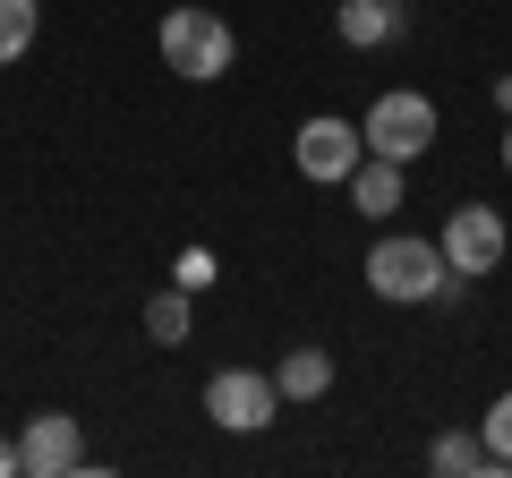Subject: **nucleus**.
Segmentation results:
<instances>
[{"label": "nucleus", "instance_id": "nucleus-5", "mask_svg": "<svg viewBox=\"0 0 512 478\" xmlns=\"http://www.w3.org/2000/svg\"><path fill=\"white\" fill-rule=\"evenodd\" d=\"M291 163H299V180H316V188H342L350 171L367 163V137H359V120H333V111L299 120V137H291Z\"/></svg>", "mask_w": 512, "mask_h": 478}, {"label": "nucleus", "instance_id": "nucleus-12", "mask_svg": "<svg viewBox=\"0 0 512 478\" xmlns=\"http://www.w3.org/2000/svg\"><path fill=\"white\" fill-rule=\"evenodd\" d=\"M427 470H444V478L495 470V461H487V436H436V444H427Z\"/></svg>", "mask_w": 512, "mask_h": 478}, {"label": "nucleus", "instance_id": "nucleus-16", "mask_svg": "<svg viewBox=\"0 0 512 478\" xmlns=\"http://www.w3.org/2000/svg\"><path fill=\"white\" fill-rule=\"evenodd\" d=\"M9 470H18V444H9V436H0V478H9Z\"/></svg>", "mask_w": 512, "mask_h": 478}, {"label": "nucleus", "instance_id": "nucleus-15", "mask_svg": "<svg viewBox=\"0 0 512 478\" xmlns=\"http://www.w3.org/2000/svg\"><path fill=\"white\" fill-rule=\"evenodd\" d=\"M171 282H180V291H205V282H214V257H205V248H188V257L171 265Z\"/></svg>", "mask_w": 512, "mask_h": 478}, {"label": "nucleus", "instance_id": "nucleus-1", "mask_svg": "<svg viewBox=\"0 0 512 478\" xmlns=\"http://www.w3.org/2000/svg\"><path fill=\"white\" fill-rule=\"evenodd\" d=\"M154 52H163L171 77H188V86H214V77H231L239 60V35L222 9H163V26H154Z\"/></svg>", "mask_w": 512, "mask_h": 478}, {"label": "nucleus", "instance_id": "nucleus-8", "mask_svg": "<svg viewBox=\"0 0 512 478\" xmlns=\"http://www.w3.org/2000/svg\"><path fill=\"white\" fill-rule=\"evenodd\" d=\"M342 188H350V205H359V214H376V222L402 214V163H384V154H367Z\"/></svg>", "mask_w": 512, "mask_h": 478}, {"label": "nucleus", "instance_id": "nucleus-6", "mask_svg": "<svg viewBox=\"0 0 512 478\" xmlns=\"http://www.w3.org/2000/svg\"><path fill=\"white\" fill-rule=\"evenodd\" d=\"M436 248H444V265H453L461 282H478V274H495V265H504L512 231H504V214H495V205H453V222L436 231Z\"/></svg>", "mask_w": 512, "mask_h": 478}, {"label": "nucleus", "instance_id": "nucleus-4", "mask_svg": "<svg viewBox=\"0 0 512 478\" xmlns=\"http://www.w3.org/2000/svg\"><path fill=\"white\" fill-rule=\"evenodd\" d=\"M274 410H282L274 376H256V368H214L205 376V419H214L222 436H265Z\"/></svg>", "mask_w": 512, "mask_h": 478}, {"label": "nucleus", "instance_id": "nucleus-3", "mask_svg": "<svg viewBox=\"0 0 512 478\" xmlns=\"http://www.w3.org/2000/svg\"><path fill=\"white\" fill-rule=\"evenodd\" d=\"M359 137H367V154H384V163H419L427 146H436V103H427V94H376V103H367V120H359Z\"/></svg>", "mask_w": 512, "mask_h": 478}, {"label": "nucleus", "instance_id": "nucleus-17", "mask_svg": "<svg viewBox=\"0 0 512 478\" xmlns=\"http://www.w3.org/2000/svg\"><path fill=\"white\" fill-rule=\"evenodd\" d=\"M495 103H504V120H512V77H495Z\"/></svg>", "mask_w": 512, "mask_h": 478}, {"label": "nucleus", "instance_id": "nucleus-14", "mask_svg": "<svg viewBox=\"0 0 512 478\" xmlns=\"http://www.w3.org/2000/svg\"><path fill=\"white\" fill-rule=\"evenodd\" d=\"M478 436H487V461H495V470H512V393H495V402H487Z\"/></svg>", "mask_w": 512, "mask_h": 478}, {"label": "nucleus", "instance_id": "nucleus-13", "mask_svg": "<svg viewBox=\"0 0 512 478\" xmlns=\"http://www.w3.org/2000/svg\"><path fill=\"white\" fill-rule=\"evenodd\" d=\"M35 26H43V9H35V0H0V69L35 52Z\"/></svg>", "mask_w": 512, "mask_h": 478}, {"label": "nucleus", "instance_id": "nucleus-7", "mask_svg": "<svg viewBox=\"0 0 512 478\" xmlns=\"http://www.w3.org/2000/svg\"><path fill=\"white\" fill-rule=\"evenodd\" d=\"M18 470H26V478H69V470H86V444H77V419H69V410H43V419H26V436H18Z\"/></svg>", "mask_w": 512, "mask_h": 478}, {"label": "nucleus", "instance_id": "nucleus-10", "mask_svg": "<svg viewBox=\"0 0 512 478\" xmlns=\"http://www.w3.org/2000/svg\"><path fill=\"white\" fill-rule=\"evenodd\" d=\"M274 385H282V402H325L333 393V350H282Z\"/></svg>", "mask_w": 512, "mask_h": 478}, {"label": "nucleus", "instance_id": "nucleus-11", "mask_svg": "<svg viewBox=\"0 0 512 478\" xmlns=\"http://www.w3.org/2000/svg\"><path fill=\"white\" fill-rule=\"evenodd\" d=\"M333 35H342L350 52H376V43L393 35V0H342V9H333Z\"/></svg>", "mask_w": 512, "mask_h": 478}, {"label": "nucleus", "instance_id": "nucleus-9", "mask_svg": "<svg viewBox=\"0 0 512 478\" xmlns=\"http://www.w3.org/2000/svg\"><path fill=\"white\" fill-rule=\"evenodd\" d=\"M188 333H197V291H154L146 299V342H163V350H188Z\"/></svg>", "mask_w": 512, "mask_h": 478}, {"label": "nucleus", "instance_id": "nucleus-2", "mask_svg": "<svg viewBox=\"0 0 512 478\" xmlns=\"http://www.w3.org/2000/svg\"><path fill=\"white\" fill-rule=\"evenodd\" d=\"M453 282V265H444L436 239H410V231H384L376 248H367V291L393 299V308H427V299Z\"/></svg>", "mask_w": 512, "mask_h": 478}, {"label": "nucleus", "instance_id": "nucleus-18", "mask_svg": "<svg viewBox=\"0 0 512 478\" xmlns=\"http://www.w3.org/2000/svg\"><path fill=\"white\" fill-rule=\"evenodd\" d=\"M504 171H512V129H504Z\"/></svg>", "mask_w": 512, "mask_h": 478}]
</instances>
